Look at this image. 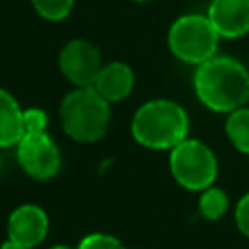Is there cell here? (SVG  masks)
Here are the masks:
<instances>
[{"label":"cell","instance_id":"52a82bcc","mask_svg":"<svg viewBox=\"0 0 249 249\" xmlns=\"http://www.w3.org/2000/svg\"><path fill=\"white\" fill-rule=\"evenodd\" d=\"M62 76L76 88H89L101 70V53L88 39L68 41L58 54Z\"/></svg>","mask_w":249,"mask_h":249},{"label":"cell","instance_id":"7c38bea8","mask_svg":"<svg viewBox=\"0 0 249 249\" xmlns=\"http://www.w3.org/2000/svg\"><path fill=\"white\" fill-rule=\"evenodd\" d=\"M226 134L235 150L249 154V107H239L228 113L226 119Z\"/></svg>","mask_w":249,"mask_h":249},{"label":"cell","instance_id":"9a60e30c","mask_svg":"<svg viewBox=\"0 0 249 249\" xmlns=\"http://www.w3.org/2000/svg\"><path fill=\"white\" fill-rule=\"evenodd\" d=\"M76 249H126L123 245V241L111 233H88L86 237H82V241L78 243Z\"/></svg>","mask_w":249,"mask_h":249},{"label":"cell","instance_id":"d6986e66","mask_svg":"<svg viewBox=\"0 0 249 249\" xmlns=\"http://www.w3.org/2000/svg\"><path fill=\"white\" fill-rule=\"evenodd\" d=\"M47 249H74V247H70V245H62V243H56V245H51V247H47Z\"/></svg>","mask_w":249,"mask_h":249},{"label":"cell","instance_id":"e0dca14e","mask_svg":"<svg viewBox=\"0 0 249 249\" xmlns=\"http://www.w3.org/2000/svg\"><path fill=\"white\" fill-rule=\"evenodd\" d=\"M233 218H235V226L237 230L249 237V193H245L237 204H235V210H233Z\"/></svg>","mask_w":249,"mask_h":249},{"label":"cell","instance_id":"9c48e42d","mask_svg":"<svg viewBox=\"0 0 249 249\" xmlns=\"http://www.w3.org/2000/svg\"><path fill=\"white\" fill-rule=\"evenodd\" d=\"M206 16L224 39H239L249 33V0H210Z\"/></svg>","mask_w":249,"mask_h":249},{"label":"cell","instance_id":"5b68a950","mask_svg":"<svg viewBox=\"0 0 249 249\" xmlns=\"http://www.w3.org/2000/svg\"><path fill=\"white\" fill-rule=\"evenodd\" d=\"M169 169L183 189L204 191L218 175V160L204 142L185 138L169 150Z\"/></svg>","mask_w":249,"mask_h":249},{"label":"cell","instance_id":"ffe728a7","mask_svg":"<svg viewBox=\"0 0 249 249\" xmlns=\"http://www.w3.org/2000/svg\"><path fill=\"white\" fill-rule=\"evenodd\" d=\"M0 169H2V156H0Z\"/></svg>","mask_w":249,"mask_h":249},{"label":"cell","instance_id":"8fae6325","mask_svg":"<svg viewBox=\"0 0 249 249\" xmlns=\"http://www.w3.org/2000/svg\"><path fill=\"white\" fill-rule=\"evenodd\" d=\"M23 134V109L8 89L0 88V148L16 146Z\"/></svg>","mask_w":249,"mask_h":249},{"label":"cell","instance_id":"6da1fadb","mask_svg":"<svg viewBox=\"0 0 249 249\" xmlns=\"http://www.w3.org/2000/svg\"><path fill=\"white\" fill-rule=\"evenodd\" d=\"M193 88L210 111L231 113L249 101V70L233 56L214 54L196 66Z\"/></svg>","mask_w":249,"mask_h":249},{"label":"cell","instance_id":"4fadbf2b","mask_svg":"<svg viewBox=\"0 0 249 249\" xmlns=\"http://www.w3.org/2000/svg\"><path fill=\"white\" fill-rule=\"evenodd\" d=\"M226 210H228V195L220 187L210 185L204 191H200L198 212L202 218H206L208 222H216L226 214Z\"/></svg>","mask_w":249,"mask_h":249},{"label":"cell","instance_id":"277c9868","mask_svg":"<svg viewBox=\"0 0 249 249\" xmlns=\"http://www.w3.org/2000/svg\"><path fill=\"white\" fill-rule=\"evenodd\" d=\"M220 35L204 14H185L179 16L169 31L167 45L175 58L187 64H202L212 58L218 51Z\"/></svg>","mask_w":249,"mask_h":249},{"label":"cell","instance_id":"8992f818","mask_svg":"<svg viewBox=\"0 0 249 249\" xmlns=\"http://www.w3.org/2000/svg\"><path fill=\"white\" fill-rule=\"evenodd\" d=\"M16 158L19 167L37 181L54 177L62 163L60 150L47 132L23 134L16 144Z\"/></svg>","mask_w":249,"mask_h":249},{"label":"cell","instance_id":"7a4b0ae2","mask_svg":"<svg viewBox=\"0 0 249 249\" xmlns=\"http://www.w3.org/2000/svg\"><path fill=\"white\" fill-rule=\"evenodd\" d=\"M187 111L171 99H150L142 103L130 123L132 138L150 150H171L187 138Z\"/></svg>","mask_w":249,"mask_h":249},{"label":"cell","instance_id":"ac0fdd59","mask_svg":"<svg viewBox=\"0 0 249 249\" xmlns=\"http://www.w3.org/2000/svg\"><path fill=\"white\" fill-rule=\"evenodd\" d=\"M0 249H27V247H21V245H18V243H14V241H4L2 245H0Z\"/></svg>","mask_w":249,"mask_h":249},{"label":"cell","instance_id":"2e32d148","mask_svg":"<svg viewBox=\"0 0 249 249\" xmlns=\"http://www.w3.org/2000/svg\"><path fill=\"white\" fill-rule=\"evenodd\" d=\"M49 126V115L39 109V107H29L23 109V132L33 134V132H47Z\"/></svg>","mask_w":249,"mask_h":249},{"label":"cell","instance_id":"ba28073f","mask_svg":"<svg viewBox=\"0 0 249 249\" xmlns=\"http://www.w3.org/2000/svg\"><path fill=\"white\" fill-rule=\"evenodd\" d=\"M8 239L33 249L37 247L49 233V218L45 214V210L37 204H21L18 208L12 210V214L8 216Z\"/></svg>","mask_w":249,"mask_h":249},{"label":"cell","instance_id":"30bf717a","mask_svg":"<svg viewBox=\"0 0 249 249\" xmlns=\"http://www.w3.org/2000/svg\"><path fill=\"white\" fill-rule=\"evenodd\" d=\"M91 88L109 103L126 99L134 89V72L126 62L103 64Z\"/></svg>","mask_w":249,"mask_h":249},{"label":"cell","instance_id":"3957f363","mask_svg":"<svg viewBox=\"0 0 249 249\" xmlns=\"http://www.w3.org/2000/svg\"><path fill=\"white\" fill-rule=\"evenodd\" d=\"M109 105L91 86L74 88L60 101L58 117L62 130L76 142H97L105 136L111 121Z\"/></svg>","mask_w":249,"mask_h":249},{"label":"cell","instance_id":"5bb4252c","mask_svg":"<svg viewBox=\"0 0 249 249\" xmlns=\"http://www.w3.org/2000/svg\"><path fill=\"white\" fill-rule=\"evenodd\" d=\"M31 4L41 18L49 21H60L72 12L74 0H31Z\"/></svg>","mask_w":249,"mask_h":249}]
</instances>
